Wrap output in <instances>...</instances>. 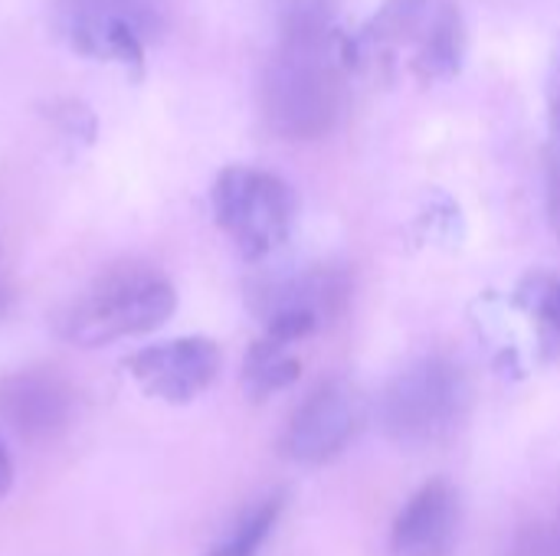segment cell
<instances>
[{
    "instance_id": "obj_2",
    "label": "cell",
    "mask_w": 560,
    "mask_h": 556,
    "mask_svg": "<svg viewBox=\"0 0 560 556\" xmlns=\"http://www.w3.org/2000/svg\"><path fill=\"white\" fill-rule=\"evenodd\" d=\"M348 66L400 79L440 82L459 72L466 26L453 0H384L374 20L345 46Z\"/></svg>"
},
{
    "instance_id": "obj_6",
    "label": "cell",
    "mask_w": 560,
    "mask_h": 556,
    "mask_svg": "<svg viewBox=\"0 0 560 556\" xmlns=\"http://www.w3.org/2000/svg\"><path fill=\"white\" fill-rule=\"evenodd\" d=\"M59 29L85 56L141 62L158 33L154 0H59Z\"/></svg>"
},
{
    "instance_id": "obj_9",
    "label": "cell",
    "mask_w": 560,
    "mask_h": 556,
    "mask_svg": "<svg viewBox=\"0 0 560 556\" xmlns=\"http://www.w3.org/2000/svg\"><path fill=\"white\" fill-rule=\"evenodd\" d=\"M75 390L72 383L49 370L30 367L7 374L0 380V419L26 442H52L72 426Z\"/></svg>"
},
{
    "instance_id": "obj_5",
    "label": "cell",
    "mask_w": 560,
    "mask_h": 556,
    "mask_svg": "<svg viewBox=\"0 0 560 556\" xmlns=\"http://www.w3.org/2000/svg\"><path fill=\"white\" fill-rule=\"evenodd\" d=\"M210 200L217 226L253 262L272 256L295 226L292 187L259 167H226Z\"/></svg>"
},
{
    "instance_id": "obj_12",
    "label": "cell",
    "mask_w": 560,
    "mask_h": 556,
    "mask_svg": "<svg viewBox=\"0 0 560 556\" xmlns=\"http://www.w3.org/2000/svg\"><path fill=\"white\" fill-rule=\"evenodd\" d=\"M279 514H282V498H279V495L262 498L256 508H249V511L236 521V528H233V531H230V534H226V537H223L207 556H256L259 554V547L266 544V537L272 534Z\"/></svg>"
},
{
    "instance_id": "obj_8",
    "label": "cell",
    "mask_w": 560,
    "mask_h": 556,
    "mask_svg": "<svg viewBox=\"0 0 560 556\" xmlns=\"http://www.w3.org/2000/svg\"><path fill=\"white\" fill-rule=\"evenodd\" d=\"M223 354L210 338H177L141 347L125 357L128 377L151 397L171 406L194 403L220 377Z\"/></svg>"
},
{
    "instance_id": "obj_16",
    "label": "cell",
    "mask_w": 560,
    "mask_h": 556,
    "mask_svg": "<svg viewBox=\"0 0 560 556\" xmlns=\"http://www.w3.org/2000/svg\"><path fill=\"white\" fill-rule=\"evenodd\" d=\"M551 210H555V223L560 229V161L551 164Z\"/></svg>"
},
{
    "instance_id": "obj_7",
    "label": "cell",
    "mask_w": 560,
    "mask_h": 556,
    "mask_svg": "<svg viewBox=\"0 0 560 556\" xmlns=\"http://www.w3.org/2000/svg\"><path fill=\"white\" fill-rule=\"evenodd\" d=\"M368 419L364 397L348 380H328L292 413L282 433V456L299 465L338 459Z\"/></svg>"
},
{
    "instance_id": "obj_13",
    "label": "cell",
    "mask_w": 560,
    "mask_h": 556,
    "mask_svg": "<svg viewBox=\"0 0 560 556\" xmlns=\"http://www.w3.org/2000/svg\"><path fill=\"white\" fill-rule=\"evenodd\" d=\"M532 308H535V315H538L548 341L560 347V275L538 282V292H535V305Z\"/></svg>"
},
{
    "instance_id": "obj_14",
    "label": "cell",
    "mask_w": 560,
    "mask_h": 556,
    "mask_svg": "<svg viewBox=\"0 0 560 556\" xmlns=\"http://www.w3.org/2000/svg\"><path fill=\"white\" fill-rule=\"evenodd\" d=\"M548 95H551V118H555V128L560 134V39L555 46V62H551V85H548Z\"/></svg>"
},
{
    "instance_id": "obj_11",
    "label": "cell",
    "mask_w": 560,
    "mask_h": 556,
    "mask_svg": "<svg viewBox=\"0 0 560 556\" xmlns=\"http://www.w3.org/2000/svg\"><path fill=\"white\" fill-rule=\"evenodd\" d=\"M302 374V364L289 354L285 344H276L269 338L256 341L243 360V383L253 400H266L285 387H292Z\"/></svg>"
},
{
    "instance_id": "obj_15",
    "label": "cell",
    "mask_w": 560,
    "mask_h": 556,
    "mask_svg": "<svg viewBox=\"0 0 560 556\" xmlns=\"http://www.w3.org/2000/svg\"><path fill=\"white\" fill-rule=\"evenodd\" d=\"M10 488H13V459H10V452H7V446L0 439V501L10 495Z\"/></svg>"
},
{
    "instance_id": "obj_1",
    "label": "cell",
    "mask_w": 560,
    "mask_h": 556,
    "mask_svg": "<svg viewBox=\"0 0 560 556\" xmlns=\"http://www.w3.org/2000/svg\"><path fill=\"white\" fill-rule=\"evenodd\" d=\"M279 46L262 69L266 125L289 141L325 138L345 115L348 39L338 36L331 0H279Z\"/></svg>"
},
{
    "instance_id": "obj_17",
    "label": "cell",
    "mask_w": 560,
    "mask_h": 556,
    "mask_svg": "<svg viewBox=\"0 0 560 556\" xmlns=\"http://www.w3.org/2000/svg\"><path fill=\"white\" fill-rule=\"evenodd\" d=\"M3 305H7V295H3V288H0V311H3Z\"/></svg>"
},
{
    "instance_id": "obj_3",
    "label": "cell",
    "mask_w": 560,
    "mask_h": 556,
    "mask_svg": "<svg viewBox=\"0 0 560 556\" xmlns=\"http://www.w3.org/2000/svg\"><path fill=\"white\" fill-rule=\"evenodd\" d=\"M174 308L177 292L158 269L125 262L92 279L62 308L56 331L75 347H105L158 331Z\"/></svg>"
},
{
    "instance_id": "obj_4",
    "label": "cell",
    "mask_w": 560,
    "mask_h": 556,
    "mask_svg": "<svg viewBox=\"0 0 560 556\" xmlns=\"http://www.w3.org/2000/svg\"><path fill=\"white\" fill-rule=\"evenodd\" d=\"M472 406L466 374L430 357L404 370L377 400V423L384 436L404 449H433L459 433Z\"/></svg>"
},
{
    "instance_id": "obj_10",
    "label": "cell",
    "mask_w": 560,
    "mask_h": 556,
    "mask_svg": "<svg viewBox=\"0 0 560 556\" xmlns=\"http://www.w3.org/2000/svg\"><path fill=\"white\" fill-rule=\"evenodd\" d=\"M459 537V495L450 482L423 485L397 514L394 556H453Z\"/></svg>"
}]
</instances>
